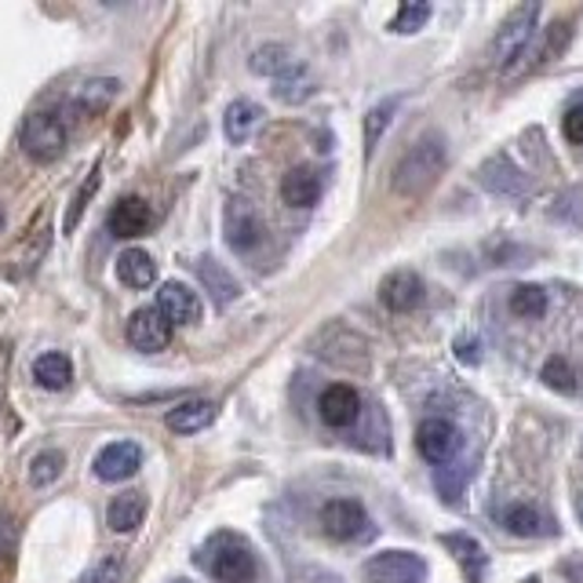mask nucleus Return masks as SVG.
Masks as SVG:
<instances>
[{
  "label": "nucleus",
  "instance_id": "nucleus-18",
  "mask_svg": "<svg viewBox=\"0 0 583 583\" xmlns=\"http://www.w3.org/2000/svg\"><path fill=\"white\" fill-rule=\"evenodd\" d=\"M121 96V80L117 77H96L88 85H80L77 99H73V113L80 117H96V113H107Z\"/></svg>",
  "mask_w": 583,
  "mask_h": 583
},
{
  "label": "nucleus",
  "instance_id": "nucleus-32",
  "mask_svg": "<svg viewBox=\"0 0 583 583\" xmlns=\"http://www.w3.org/2000/svg\"><path fill=\"white\" fill-rule=\"evenodd\" d=\"M426 18H431V4H423V0H412V4H401L398 15L390 18V34H420V29L426 26Z\"/></svg>",
  "mask_w": 583,
  "mask_h": 583
},
{
  "label": "nucleus",
  "instance_id": "nucleus-35",
  "mask_svg": "<svg viewBox=\"0 0 583 583\" xmlns=\"http://www.w3.org/2000/svg\"><path fill=\"white\" fill-rule=\"evenodd\" d=\"M544 383L547 387H555L561 394H569V390H576V376H572V369L561 358H550L544 364Z\"/></svg>",
  "mask_w": 583,
  "mask_h": 583
},
{
  "label": "nucleus",
  "instance_id": "nucleus-20",
  "mask_svg": "<svg viewBox=\"0 0 583 583\" xmlns=\"http://www.w3.org/2000/svg\"><path fill=\"white\" fill-rule=\"evenodd\" d=\"M212 420H215V401H208V398L179 401L175 409H169V415H164L169 431H175V434H197V431H204V426H212Z\"/></svg>",
  "mask_w": 583,
  "mask_h": 583
},
{
  "label": "nucleus",
  "instance_id": "nucleus-34",
  "mask_svg": "<svg viewBox=\"0 0 583 583\" xmlns=\"http://www.w3.org/2000/svg\"><path fill=\"white\" fill-rule=\"evenodd\" d=\"M277 99H285V102H303L310 91H314V85L307 80V73H303V66H299L296 73H288V77H281L277 80Z\"/></svg>",
  "mask_w": 583,
  "mask_h": 583
},
{
  "label": "nucleus",
  "instance_id": "nucleus-3",
  "mask_svg": "<svg viewBox=\"0 0 583 583\" xmlns=\"http://www.w3.org/2000/svg\"><path fill=\"white\" fill-rule=\"evenodd\" d=\"M66 142H70L66 121L51 110H34L23 121V128H18V146H23L26 158L37 161V164L59 161L62 153H66Z\"/></svg>",
  "mask_w": 583,
  "mask_h": 583
},
{
  "label": "nucleus",
  "instance_id": "nucleus-38",
  "mask_svg": "<svg viewBox=\"0 0 583 583\" xmlns=\"http://www.w3.org/2000/svg\"><path fill=\"white\" fill-rule=\"evenodd\" d=\"M8 364H12V347H0V405H4V383H8Z\"/></svg>",
  "mask_w": 583,
  "mask_h": 583
},
{
  "label": "nucleus",
  "instance_id": "nucleus-23",
  "mask_svg": "<svg viewBox=\"0 0 583 583\" xmlns=\"http://www.w3.org/2000/svg\"><path fill=\"white\" fill-rule=\"evenodd\" d=\"M117 277L128 288H150L153 281H158V263H153V256L142 252V248H128V252H121L117 259Z\"/></svg>",
  "mask_w": 583,
  "mask_h": 583
},
{
  "label": "nucleus",
  "instance_id": "nucleus-41",
  "mask_svg": "<svg viewBox=\"0 0 583 583\" xmlns=\"http://www.w3.org/2000/svg\"><path fill=\"white\" fill-rule=\"evenodd\" d=\"M175 583H190V580H175Z\"/></svg>",
  "mask_w": 583,
  "mask_h": 583
},
{
  "label": "nucleus",
  "instance_id": "nucleus-1",
  "mask_svg": "<svg viewBox=\"0 0 583 583\" xmlns=\"http://www.w3.org/2000/svg\"><path fill=\"white\" fill-rule=\"evenodd\" d=\"M442 172H445V146L437 135H426V139L412 142L405 150V158L398 161V169H394V190L409 197V201H420L423 194L434 190Z\"/></svg>",
  "mask_w": 583,
  "mask_h": 583
},
{
  "label": "nucleus",
  "instance_id": "nucleus-15",
  "mask_svg": "<svg viewBox=\"0 0 583 583\" xmlns=\"http://www.w3.org/2000/svg\"><path fill=\"white\" fill-rule=\"evenodd\" d=\"M318 412H321V420H325L328 426L343 431V426H353V423H358L361 398H358V390L347 387V383H332V387L321 390Z\"/></svg>",
  "mask_w": 583,
  "mask_h": 583
},
{
  "label": "nucleus",
  "instance_id": "nucleus-7",
  "mask_svg": "<svg viewBox=\"0 0 583 583\" xmlns=\"http://www.w3.org/2000/svg\"><path fill=\"white\" fill-rule=\"evenodd\" d=\"M460 445H463L460 426L442 420V415L420 423V431H415V449H420L426 463H449L452 456L460 452Z\"/></svg>",
  "mask_w": 583,
  "mask_h": 583
},
{
  "label": "nucleus",
  "instance_id": "nucleus-6",
  "mask_svg": "<svg viewBox=\"0 0 583 583\" xmlns=\"http://www.w3.org/2000/svg\"><path fill=\"white\" fill-rule=\"evenodd\" d=\"M536 18H539L536 4L514 8V12L504 18V26H499V34H496V62L504 70H510L518 59H522V51L529 48V40L536 34Z\"/></svg>",
  "mask_w": 583,
  "mask_h": 583
},
{
  "label": "nucleus",
  "instance_id": "nucleus-21",
  "mask_svg": "<svg viewBox=\"0 0 583 583\" xmlns=\"http://www.w3.org/2000/svg\"><path fill=\"white\" fill-rule=\"evenodd\" d=\"M281 201L288 208H310L321 201V175L314 169H292L281 179Z\"/></svg>",
  "mask_w": 583,
  "mask_h": 583
},
{
  "label": "nucleus",
  "instance_id": "nucleus-5",
  "mask_svg": "<svg viewBox=\"0 0 583 583\" xmlns=\"http://www.w3.org/2000/svg\"><path fill=\"white\" fill-rule=\"evenodd\" d=\"M364 583H426V561L415 550H383L361 569Z\"/></svg>",
  "mask_w": 583,
  "mask_h": 583
},
{
  "label": "nucleus",
  "instance_id": "nucleus-33",
  "mask_svg": "<svg viewBox=\"0 0 583 583\" xmlns=\"http://www.w3.org/2000/svg\"><path fill=\"white\" fill-rule=\"evenodd\" d=\"M124 576V558L121 555H102L77 583H121Z\"/></svg>",
  "mask_w": 583,
  "mask_h": 583
},
{
  "label": "nucleus",
  "instance_id": "nucleus-24",
  "mask_svg": "<svg viewBox=\"0 0 583 583\" xmlns=\"http://www.w3.org/2000/svg\"><path fill=\"white\" fill-rule=\"evenodd\" d=\"M34 380H37V387H45V390H66L73 380V361L59 350L40 353L34 361Z\"/></svg>",
  "mask_w": 583,
  "mask_h": 583
},
{
  "label": "nucleus",
  "instance_id": "nucleus-11",
  "mask_svg": "<svg viewBox=\"0 0 583 583\" xmlns=\"http://www.w3.org/2000/svg\"><path fill=\"white\" fill-rule=\"evenodd\" d=\"M380 303L390 310V314H409L423 303V281L412 274V270H390L387 277L380 281Z\"/></svg>",
  "mask_w": 583,
  "mask_h": 583
},
{
  "label": "nucleus",
  "instance_id": "nucleus-37",
  "mask_svg": "<svg viewBox=\"0 0 583 583\" xmlns=\"http://www.w3.org/2000/svg\"><path fill=\"white\" fill-rule=\"evenodd\" d=\"M561 132H566L569 142L583 146V107H572V110L566 113V121H561Z\"/></svg>",
  "mask_w": 583,
  "mask_h": 583
},
{
  "label": "nucleus",
  "instance_id": "nucleus-29",
  "mask_svg": "<svg viewBox=\"0 0 583 583\" xmlns=\"http://www.w3.org/2000/svg\"><path fill=\"white\" fill-rule=\"evenodd\" d=\"M510 310L525 321H536L547 314V292L539 285H518L514 296H510Z\"/></svg>",
  "mask_w": 583,
  "mask_h": 583
},
{
  "label": "nucleus",
  "instance_id": "nucleus-22",
  "mask_svg": "<svg viewBox=\"0 0 583 583\" xmlns=\"http://www.w3.org/2000/svg\"><path fill=\"white\" fill-rule=\"evenodd\" d=\"M482 183L488 186L493 194H504V197H522L529 190V183H525V175L510 164L504 153L493 161H485L482 164Z\"/></svg>",
  "mask_w": 583,
  "mask_h": 583
},
{
  "label": "nucleus",
  "instance_id": "nucleus-12",
  "mask_svg": "<svg viewBox=\"0 0 583 583\" xmlns=\"http://www.w3.org/2000/svg\"><path fill=\"white\" fill-rule=\"evenodd\" d=\"M142 467V449L135 442H110L107 449H99L96 463H91V471L102 482H124V477L139 474Z\"/></svg>",
  "mask_w": 583,
  "mask_h": 583
},
{
  "label": "nucleus",
  "instance_id": "nucleus-4",
  "mask_svg": "<svg viewBox=\"0 0 583 583\" xmlns=\"http://www.w3.org/2000/svg\"><path fill=\"white\" fill-rule=\"evenodd\" d=\"M223 234H226V245H231L237 256L256 252V248L266 241L263 215H259L256 204L245 201V197H231L223 208Z\"/></svg>",
  "mask_w": 583,
  "mask_h": 583
},
{
  "label": "nucleus",
  "instance_id": "nucleus-36",
  "mask_svg": "<svg viewBox=\"0 0 583 583\" xmlns=\"http://www.w3.org/2000/svg\"><path fill=\"white\" fill-rule=\"evenodd\" d=\"M15 550H18V522L0 514V558H12Z\"/></svg>",
  "mask_w": 583,
  "mask_h": 583
},
{
  "label": "nucleus",
  "instance_id": "nucleus-13",
  "mask_svg": "<svg viewBox=\"0 0 583 583\" xmlns=\"http://www.w3.org/2000/svg\"><path fill=\"white\" fill-rule=\"evenodd\" d=\"M158 310L169 318V325H197L201 321V299L190 285L183 281H164L158 292Z\"/></svg>",
  "mask_w": 583,
  "mask_h": 583
},
{
  "label": "nucleus",
  "instance_id": "nucleus-30",
  "mask_svg": "<svg viewBox=\"0 0 583 583\" xmlns=\"http://www.w3.org/2000/svg\"><path fill=\"white\" fill-rule=\"evenodd\" d=\"M394 110H398V99H387V102H380V107H372L369 117H364V153H369V158H372V150L380 146L383 132L390 128Z\"/></svg>",
  "mask_w": 583,
  "mask_h": 583
},
{
  "label": "nucleus",
  "instance_id": "nucleus-25",
  "mask_svg": "<svg viewBox=\"0 0 583 583\" xmlns=\"http://www.w3.org/2000/svg\"><path fill=\"white\" fill-rule=\"evenodd\" d=\"M442 544L452 550V558H460L467 580H471V583L482 580V572H485V550L477 547V539H471L467 533H449V536H442Z\"/></svg>",
  "mask_w": 583,
  "mask_h": 583
},
{
  "label": "nucleus",
  "instance_id": "nucleus-8",
  "mask_svg": "<svg viewBox=\"0 0 583 583\" xmlns=\"http://www.w3.org/2000/svg\"><path fill=\"white\" fill-rule=\"evenodd\" d=\"M128 343L142 353H158L172 343V325L158 307H142L128 318Z\"/></svg>",
  "mask_w": 583,
  "mask_h": 583
},
{
  "label": "nucleus",
  "instance_id": "nucleus-9",
  "mask_svg": "<svg viewBox=\"0 0 583 583\" xmlns=\"http://www.w3.org/2000/svg\"><path fill=\"white\" fill-rule=\"evenodd\" d=\"M569 37H572V29H569L566 18L550 23V26L544 29V40H539V48H536V51H522V59H518L510 70H504V80L525 77L529 70H539V66H547V62H555V59L561 55V51H566Z\"/></svg>",
  "mask_w": 583,
  "mask_h": 583
},
{
  "label": "nucleus",
  "instance_id": "nucleus-2",
  "mask_svg": "<svg viewBox=\"0 0 583 583\" xmlns=\"http://www.w3.org/2000/svg\"><path fill=\"white\" fill-rule=\"evenodd\" d=\"M201 566L219 583H252L256 580V555L241 536L215 533L201 550Z\"/></svg>",
  "mask_w": 583,
  "mask_h": 583
},
{
  "label": "nucleus",
  "instance_id": "nucleus-31",
  "mask_svg": "<svg viewBox=\"0 0 583 583\" xmlns=\"http://www.w3.org/2000/svg\"><path fill=\"white\" fill-rule=\"evenodd\" d=\"M62 467H66V456H62L59 449L37 452L34 460H29V482H34L37 488H45V485H51V482H59Z\"/></svg>",
  "mask_w": 583,
  "mask_h": 583
},
{
  "label": "nucleus",
  "instance_id": "nucleus-40",
  "mask_svg": "<svg viewBox=\"0 0 583 583\" xmlns=\"http://www.w3.org/2000/svg\"><path fill=\"white\" fill-rule=\"evenodd\" d=\"M580 522H583V504H580Z\"/></svg>",
  "mask_w": 583,
  "mask_h": 583
},
{
  "label": "nucleus",
  "instance_id": "nucleus-14",
  "mask_svg": "<svg viewBox=\"0 0 583 583\" xmlns=\"http://www.w3.org/2000/svg\"><path fill=\"white\" fill-rule=\"evenodd\" d=\"M110 234L121 237V241H132V237H146V231L153 226V208L142 201V197H121L113 204V212L107 219Z\"/></svg>",
  "mask_w": 583,
  "mask_h": 583
},
{
  "label": "nucleus",
  "instance_id": "nucleus-28",
  "mask_svg": "<svg viewBox=\"0 0 583 583\" xmlns=\"http://www.w3.org/2000/svg\"><path fill=\"white\" fill-rule=\"evenodd\" d=\"M99 186H102V169L96 164V169L88 172V179L80 183V190L73 194V201H70V208H66V219H62V231H66V234L77 231L80 219H85V212H88V204H91V197L99 194Z\"/></svg>",
  "mask_w": 583,
  "mask_h": 583
},
{
  "label": "nucleus",
  "instance_id": "nucleus-26",
  "mask_svg": "<svg viewBox=\"0 0 583 583\" xmlns=\"http://www.w3.org/2000/svg\"><path fill=\"white\" fill-rule=\"evenodd\" d=\"M252 70L263 73V77L281 80V77H288V73H296L299 62L292 59V51L285 45H263L252 51Z\"/></svg>",
  "mask_w": 583,
  "mask_h": 583
},
{
  "label": "nucleus",
  "instance_id": "nucleus-10",
  "mask_svg": "<svg viewBox=\"0 0 583 583\" xmlns=\"http://www.w3.org/2000/svg\"><path fill=\"white\" fill-rule=\"evenodd\" d=\"M321 529L332 539H358L369 529V514H364L358 499H328L321 507Z\"/></svg>",
  "mask_w": 583,
  "mask_h": 583
},
{
  "label": "nucleus",
  "instance_id": "nucleus-16",
  "mask_svg": "<svg viewBox=\"0 0 583 583\" xmlns=\"http://www.w3.org/2000/svg\"><path fill=\"white\" fill-rule=\"evenodd\" d=\"M146 510H150V504H146V493L132 488V493L117 496V499H113V504L107 507V525H110L117 536H128V533H135V529L146 522Z\"/></svg>",
  "mask_w": 583,
  "mask_h": 583
},
{
  "label": "nucleus",
  "instance_id": "nucleus-19",
  "mask_svg": "<svg viewBox=\"0 0 583 583\" xmlns=\"http://www.w3.org/2000/svg\"><path fill=\"white\" fill-rule=\"evenodd\" d=\"M259 124H263V107L252 99H234L223 113V132L234 146L252 139V132L259 128Z\"/></svg>",
  "mask_w": 583,
  "mask_h": 583
},
{
  "label": "nucleus",
  "instance_id": "nucleus-27",
  "mask_svg": "<svg viewBox=\"0 0 583 583\" xmlns=\"http://www.w3.org/2000/svg\"><path fill=\"white\" fill-rule=\"evenodd\" d=\"M499 525L514 536H539L544 533V514L529 504H510V507L499 510Z\"/></svg>",
  "mask_w": 583,
  "mask_h": 583
},
{
  "label": "nucleus",
  "instance_id": "nucleus-39",
  "mask_svg": "<svg viewBox=\"0 0 583 583\" xmlns=\"http://www.w3.org/2000/svg\"><path fill=\"white\" fill-rule=\"evenodd\" d=\"M0 234H4V208H0Z\"/></svg>",
  "mask_w": 583,
  "mask_h": 583
},
{
  "label": "nucleus",
  "instance_id": "nucleus-17",
  "mask_svg": "<svg viewBox=\"0 0 583 583\" xmlns=\"http://www.w3.org/2000/svg\"><path fill=\"white\" fill-rule=\"evenodd\" d=\"M197 277H201V285L212 292L215 307H231L234 299L241 296V285H237V277L223 263H219V259H212V256L197 259Z\"/></svg>",
  "mask_w": 583,
  "mask_h": 583
}]
</instances>
